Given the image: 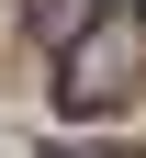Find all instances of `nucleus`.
Returning a JSON list of instances; mask_svg holds the SVG:
<instances>
[{
	"label": "nucleus",
	"instance_id": "obj_1",
	"mask_svg": "<svg viewBox=\"0 0 146 158\" xmlns=\"http://www.w3.org/2000/svg\"><path fill=\"white\" fill-rule=\"evenodd\" d=\"M124 102H146V11L135 0L90 11V23L68 34V56H56V113L101 124V113H124Z\"/></svg>",
	"mask_w": 146,
	"mask_h": 158
}]
</instances>
